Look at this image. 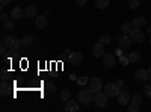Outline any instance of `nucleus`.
Masks as SVG:
<instances>
[{
	"instance_id": "nucleus-22",
	"label": "nucleus",
	"mask_w": 151,
	"mask_h": 112,
	"mask_svg": "<svg viewBox=\"0 0 151 112\" xmlns=\"http://www.w3.org/2000/svg\"><path fill=\"white\" fill-rule=\"evenodd\" d=\"M21 43H23V46H24V47H29V46L33 43V35H30V33L24 35L23 38H21Z\"/></svg>"
},
{
	"instance_id": "nucleus-43",
	"label": "nucleus",
	"mask_w": 151,
	"mask_h": 112,
	"mask_svg": "<svg viewBox=\"0 0 151 112\" xmlns=\"http://www.w3.org/2000/svg\"><path fill=\"white\" fill-rule=\"evenodd\" d=\"M150 46H151V38H150Z\"/></svg>"
},
{
	"instance_id": "nucleus-41",
	"label": "nucleus",
	"mask_w": 151,
	"mask_h": 112,
	"mask_svg": "<svg viewBox=\"0 0 151 112\" xmlns=\"http://www.w3.org/2000/svg\"><path fill=\"white\" fill-rule=\"evenodd\" d=\"M148 74H151V67H150V68H148Z\"/></svg>"
},
{
	"instance_id": "nucleus-1",
	"label": "nucleus",
	"mask_w": 151,
	"mask_h": 112,
	"mask_svg": "<svg viewBox=\"0 0 151 112\" xmlns=\"http://www.w3.org/2000/svg\"><path fill=\"white\" fill-rule=\"evenodd\" d=\"M94 102V91L91 88H88V90H82L79 92V103L83 105V106H88V105H91Z\"/></svg>"
},
{
	"instance_id": "nucleus-28",
	"label": "nucleus",
	"mask_w": 151,
	"mask_h": 112,
	"mask_svg": "<svg viewBox=\"0 0 151 112\" xmlns=\"http://www.w3.org/2000/svg\"><path fill=\"white\" fill-rule=\"evenodd\" d=\"M129 6L130 9H137L139 8V0H129Z\"/></svg>"
},
{
	"instance_id": "nucleus-30",
	"label": "nucleus",
	"mask_w": 151,
	"mask_h": 112,
	"mask_svg": "<svg viewBox=\"0 0 151 112\" xmlns=\"http://www.w3.org/2000/svg\"><path fill=\"white\" fill-rule=\"evenodd\" d=\"M77 83L83 86V85H86V83H89V79L85 77V76H83V77H79V79H77Z\"/></svg>"
},
{
	"instance_id": "nucleus-11",
	"label": "nucleus",
	"mask_w": 151,
	"mask_h": 112,
	"mask_svg": "<svg viewBox=\"0 0 151 112\" xmlns=\"http://www.w3.org/2000/svg\"><path fill=\"white\" fill-rule=\"evenodd\" d=\"M42 92L47 95H55L56 94V86L53 82H44L42 83Z\"/></svg>"
},
{
	"instance_id": "nucleus-38",
	"label": "nucleus",
	"mask_w": 151,
	"mask_h": 112,
	"mask_svg": "<svg viewBox=\"0 0 151 112\" xmlns=\"http://www.w3.org/2000/svg\"><path fill=\"white\" fill-rule=\"evenodd\" d=\"M121 52H122V48H119V47H118V48H116V50H115V53H116L118 56H121V55H122Z\"/></svg>"
},
{
	"instance_id": "nucleus-33",
	"label": "nucleus",
	"mask_w": 151,
	"mask_h": 112,
	"mask_svg": "<svg viewBox=\"0 0 151 112\" xmlns=\"http://www.w3.org/2000/svg\"><path fill=\"white\" fill-rule=\"evenodd\" d=\"M2 80H9V71H6V70H2Z\"/></svg>"
},
{
	"instance_id": "nucleus-7",
	"label": "nucleus",
	"mask_w": 151,
	"mask_h": 112,
	"mask_svg": "<svg viewBox=\"0 0 151 112\" xmlns=\"http://www.w3.org/2000/svg\"><path fill=\"white\" fill-rule=\"evenodd\" d=\"M118 97V102L121 106H125V105H129L132 103V98H130V94L125 91V90H119V94L116 95Z\"/></svg>"
},
{
	"instance_id": "nucleus-21",
	"label": "nucleus",
	"mask_w": 151,
	"mask_h": 112,
	"mask_svg": "<svg viewBox=\"0 0 151 112\" xmlns=\"http://www.w3.org/2000/svg\"><path fill=\"white\" fill-rule=\"evenodd\" d=\"M132 29H133V26H132L130 21H124V23L121 24V32H122L124 35H129Z\"/></svg>"
},
{
	"instance_id": "nucleus-23",
	"label": "nucleus",
	"mask_w": 151,
	"mask_h": 112,
	"mask_svg": "<svg viewBox=\"0 0 151 112\" xmlns=\"http://www.w3.org/2000/svg\"><path fill=\"white\" fill-rule=\"evenodd\" d=\"M59 98H60L62 102H68L70 98H71V91L70 90H64V91L59 94Z\"/></svg>"
},
{
	"instance_id": "nucleus-5",
	"label": "nucleus",
	"mask_w": 151,
	"mask_h": 112,
	"mask_svg": "<svg viewBox=\"0 0 151 112\" xmlns=\"http://www.w3.org/2000/svg\"><path fill=\"white\" fill-rule=\"evenodd\" d=\"M83 59H85V56L80 52H71L68 55V61H70L71 65H80L83 62Z\"/></svg>"
},
{
	"instance_id": "nucleus-14",
	"label": "nucleus",
	"mask_w": 151,
	"mask_h": 112,
	"mask_svg": "<svg viewBox=\"0 0 151 112\" xmlns=\"http://www.w3.org/2000/svg\"><path fill=\"white\" fill-rule=\"evenodd\" d=\"M118 43H119V48H122V50H129L133 41L130 40V36H129V35H124Z\"/></svg>"
},
{
	"instance_id": "nucleus-10",
	"label": "nucleus",
	"mask_w": 151,
	"mask_h": 112,
	"mask_svg": "<svg viewBox=\"0 0 151 112\" xmlns=\"http://www.w3.org/2000/svg\"><path fill=\"white\" fill-rule=\"evenodd\" d=\"M92 55L95 56V58H103L104 56V44L103 43H97V44H94V47H92Z\"/></svg>"
},
{
	"instance_id": "nucleus-12",
	"label": "nucleus",
	"mask_w": 151,
	"mask_h": 112,
	"mask_svg": "<svg viewBox=\"0 0 151 112\" xmlns=\"http://www.w3.org/2000/svg\"><path fill=\"white\" fill-rule=\"evenodd\" d=\"M103 65H104V68H112L115 65V56L112 53H106L103 56Z\"/></svg>"
},
{
	"instance_id": "nucleus-29",
	"label": "nucleus",
	"mask_w": 151,
	"mask_h": 112,
	"mask_svg": "<svg viewBox=\"0 0 151 112\" xmlns=\"http://www.w3.org/2000/svg\"><path fill=\"white\" fill-rule=\"evenodd\" d=\"M144 94L151 98V83H147V85L144 86Z\"/></svg>"
},
{
	"instance_id": "nucleus-36",
	"label": "nucleus",
	"mask_w": 151,
	"mask_h": 112,
	"mask_svg": "<svg viewBox=\"0 0 151 112\" xmlns=\"http://www.w3.org/2000/svg\"><path fill=\"white\" fill-rule=\"evenodd\" d=\"M9 3H11V0H0V6H2V8L8 6Z\"/></svg>"
},
{
	"instance_id": "nucleus-17",
	"label": "nucleus",
	"mask_w": 151,
	"mask_h": 112,
	"mask_svg": "<svg viewBox=\"0 0 151 112\" xmlns=\"http://www.w3.org/2000/svg\"><path fill=\"white\" fill-rule=\"evenodd\" d=\"M11 17H12V20H21L24 17V9H21L20 6L14 8L11 11Z\"/></svg>"
},
{
	"instance_id": "nucleus-35",
	"label": "nucleus",
	"mask_w": 151,
	"mask_h": 112,
	"mask_svg": "<svg viewBox=\"0 0 151 112\" xmlns=\"http://www.w3.org/2000/svg\"><path fill=\"white\" fill-rule=\"evenodd\" d=\"M86 3H88V0H76V5L80 6V8H82V6H85Z\"/></svg>"
},
{
	"instance_id": "nucleus-31",
	"label": "nucleus",
	"mask_w": 151,
	"mask_h": 112,
	"mask_svg": "<svg viewBox=\"0 0 151 112\" xmlns=\"http://www.w3.org/2000/svg\"><path fill=\"white\" fill-rule=\"evenodd\" d=\"M119 62H121V65H127V64H130L129 56H119Z\"/></svg>"
},
{
	"instance_id": "nucleus-6",
	"label": "nucleus",
	"mask_w": 151,
	"mask_h": 112,
	"mask_svg": "<svg viewBox=\"0 0 151 112\" xmlns=\"http://www.w3.org/2000/svg\"><path fill=\"white\" fill-rule=\"evenodd\" d=\"M104 92L107 94V97H116L119 94V86L116 83H106Z\"/></svg>"
},
{
	"instance_id": "nucleus-34",
	"label": "nucleus",
	"mask_w": 151,
	"mask_h": 112,
	"mask_svg": "<svg viewBox=\"0 0 151 112\" xmlns=\"http://www.w3.org/2000/svg\"><path fill=\"white\" fill-rule=\"evenodd\" d=\"M0 20H2V23H5V21L9 20V15L6 14V12H2V14H0Z\"/></svg>"
},
{
	"instance_id": "nucleus-3",
	"label": "nucleus",
	"mask_w": 151,
	"mask_h": 112,
	"mask_svg": "<svg viewBox=\"0 0 151 112\" xmlns=\"http://www.w3.org/2000/svg\"><path fill=\"white\" fill-rule=\"evenodd\" d=\"M129 36H130V40H132L133 43H142V41H145V33H144L141 29H136V27H133V29L130 30Z\"/></svg>"
},
{
	"instance_id": "nucleus-2",
	"label": "nucleus",
	"mask_w": 151,
	"mask_h": 112,
	"mask_svg": "<svg viewBox=\"0 0 151 112\" xmlns=\"http://www.w3.org/2000/svg\"><path fill=\"white\" fill-rule=\"evenodd\" d=\"M3 44L6 46V48H9V50H15V52L23 46L21 40L15 38V36H6V38L3 40Z\"/></svg>"
},
{
	"instance_id": "nucleus-16",
	"label": "nucleus",
	"mask_w": 151,
	"mask_h": 112,
	"mask_svg": "<svg viewBox=\"0 0 151 112\" xmlns=\"http://www.w3.org/2000/svg\"><path fill=\"white\" fill-rule=\"evenodd\" d=\"M24 17H26V18L36 17V6L35 5H27L26 8H24Z\"/></svg>"
},
{
	"instance_id": "nucleus-8",
	"label": "nucleus",
	"mask_w": 151,
	"mask_h": 112,
	"mask_svg": "<svg viewBox=\"0 0 151 112\" xmlns=\"http://www.w3.org/2000/svg\"><path fill=\"white\" fill-rule=\"evenodd\" d=\"M80 109V103H79V100L76 102V100H70L68 102H65V106H64V111L65 112H77Z\"/></svg>"
},
{
	"instance_id": "nucleus-25",
	"label": "nucleus",
	"mask_w": 151,
	"mask_h": 112,
	"mask_svg": "<svg viewBox=\"0 0 151 112\" xmlns=\"http://www.w3.org/2000/svg\"><path fill=\"white\" fill-rule=\"evenodd\" d=\"M132 103H133V105H137V106H141V105H142V97H141L139 94H134V95L132 97Z\"/></svg>"
},
{
	"instance_id": "nucleus-27",
	"label": "nucleus",
	"mask_w": 151,
	"mask_h": 112,
	"mask_svg": "<svg viewBox=\"0 0 151 112\" xmlns=\"http://www.w3.org/2000/svg\"><path fill=\"white\" fill-rule=\"evenodd\" d=\"M100 43L110 44V43H112V36H110V35H101V36H100Z\"/></svg>"
},
{
	"instance_id": "nucleus-26",
	"label": "nucleus",
	"mask_w": 151,
	"mask_h": 112,
	"mask_svg": "<svg viewBox=\"0 0 151 112\" xmlns=\"http://www.w3.org/2000/svg\"><path fill=\"white\" fill-rule=\"evenodd\" d=\"M3 29H8V30H12L15 29V24H14V20H8L3 23Z\"/></svg>"
},
{
	"instance_id": "nucleus-4",
	"label": "nucleus",
	"mask_w": 151,
	"mask_h": 112,
	"mask_svg": "<svg viewBox=\"0 0 151 112\" xmlns=\"http://www.w3.org/2000/svg\"><path fill=\"white\" fill-rule=\"evenodd\" d=\"M94 103H95L98 108H104V106L107 105V94H106V92H101V91L95 92V95H94Z\"/></svg>"
},
{
	"instance_id": "nucleus-18",
	"label": "nucleus",
	"mask_w": 151,
	"mask_h": 112,
	"mask_svg": "<svg viewBox=\"0 0 151 112\" xmlns=\"http://www.w3.org/2000/svg\"><path fill=\"white\" fill-rule=\"evenodd\" d=\"M132 26H133V27H136V29H142V27L145 26V18H144L142 15L134 17V18L132 20Z\"/></svg>"
},
{
	"instance_id": "nucleus-32",
	"label": "nucleus",
	"mask_w": 151,
	"mask_h": 112,
	"mask_svg": "<svg viewBox=\"0 0 151 112\" xmlns=\"http://www.w3.org/2000/svg\"><path fill=\"white\" fill-rule=\"evenodd\" d=\"M139 109H141V106H137V105H130L129 106V112H139Z\"/></svg>"
},
{
	"instance_id": "nucleus-19",
	"label": "nucleus",
	"mask_w": 151,
	"mask_h": 112,
	"mask_svg": "<svg viewBox=\"0 0 151 112\" xmlns=\"http://www.w3.org/2000/svg\"><path fill=\"white\" fill-rule=\"evenodd\" d=\"M0 94H2V97H8L11 94V86H9L8 80H2V85H0Z\"/></svg>"
},
{
	"instance_id": "nucleus-40",
	"label": "nucleus",
	"mask_w": 151,
	"mask_h": 112,
	"mask_svg": "<svg viewBox=\"0 0 151 112\" xmlns=\"http://www.w3.org/2000/svg\"><path fill=\"white\" fill-rule=\"evenodd\" d=\"M147 33L151 36V26H148V27H147Z\"/></svg>"
},
{
	"instance_id": "nucleus-24",
	"label": "nucleus",
	"mask_w": 151,
	"mask_h": 112,
	"mask_svg": "<svg viewBox=\"0 0 151 112\" xmlns=\"http://www.w3.org/2000/svg\"><path fill=\"white\" fill-rule=\"evenodd\" d=\"M95 6L98 9H106L109 6V0H95Z\"/></svg>"
},
{
	"instance_id": "nucleus-13",
	"label": "nucleus",
	"mask_w": 151,
	"mask_h": 112,
	"mask_svg": "<svg viewBox=\"0 0 151 112\" xmlns=\"http://www.w3.org/2000/svg\"><path fill=\"white\" fill-rule=\"evenodd\" d=\"M134 77H136L137 80H142V82L148 80V79H150L148 70H144V68H139V70H136V71H134Z\"/></svg>"
},
{
	"instance_id": "nucleus-39",
	"label": "nucleus",
	"mask_w": 151,
	"mask_h": 112,
	"mask_svg": "<svg viewBox=\"0 0 151 112\" xmlns=\"http://www.w3.org/2000/svg\"><path fill=\"white\" fill-rule=\"evenodd\" d=\"M116 85L121 88V86H122V80H121V79H118V80H116Z\"/></svg>"
},
{
	"instance_id": "nucleus-37",
	"label": "nucleus",
	"mask_w": 151,
	"mask_h": 112,
	"mask_svg": "<svg viewBox=\"0 0 151 112\" xmlns=\"http://www.w3.org/2000/svg\"><path fill=\"white\" fill-rule=\"evenodd\" d=\"M5 52H6V46H5V44L2 43V46H0V53H2V55H3Z\"/></svg>"
},
{
	"instance_id": "nucleus-9",
	"label": "nucleus",
	"mask_w": 151,
	"mask_h": 112,
	"mask_svg": "<svg viewBox=\"0 0 151 112\" xmlns=\"http://www.w3.org/2000/svg\"><path fill=\"white\" fill-rule=\"evenodd\" d=\"M89 88L94 91V92H98L103 90V83L100 80V77H91L89 79Z\"/></svg>"
},
{
	"instance_id": "nucleus-42",
	"label": "nucleus",
	"mask_w": 151,
	"mask_h": 112,
	"mask_svg": "<svg viewBox=\"0 0 151 112\" xmlns=\"http://www.w3.org/2000/svg\"><path fill=\"white\" fill-rule=\"evenodd\" d=\"M150 82H151V74H150Z\"/></svg>"
},
{
	"instance_id": "nucleus-15",
	"label": "nucleus",
	"mask_w": 151,
	"mask_h": 112,
	"mask_svg": "<svg viewBox=\"0 0 151 112\" xmlns=\"http://www.w3.org/2000/svg\"><path fill=\"white\" fill-rule=\"evenodd\" d=\"M35 26L38 29H45V26H47V17H45V14L35 17Z\"/></svg>"
},
{
	"instance_id": "nucleus-20",
	"label": "nucleus",
	"mask_w": 151,
	"mask_h": 112,
	"mask_svg": "<svg viewBox=\"0 0 151 112\" xmlns=\"http://www.w3.org/2000/svg\"><path fill=\"white\" fill-rule=\"evenodd\" d=\"M141 59H142V53L137 52V50H134V52H132L129 55V61L132 62V64H136V62H139Z\"/></svg>"
}]
</instances>
